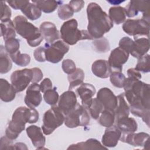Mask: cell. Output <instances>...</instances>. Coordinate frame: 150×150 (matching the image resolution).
Returning <instances> with one entry per match:
<instances>
[{
  "instance_id": "d4e9b609",
  "label": "cell",
  "mask_w": 150,
  "mask_h": 150,
  "mask_svg": "<svg viewBox=\"0 0 150 150\" xmlns=\"http://www.w3.org/2000/svg\"><path fill=\"white\" fill-rule=\"evenodd\" d=\"M107 149L98 140L94 138H90L85 142H80L70 145L67 149Z\"/></svg>"
},
{
  "instance_id": "4fadbf2b",
  "label": "cell",
  "mask_w": 150,
  "mask_h": 150,
  "mask_svg": "<svg viewBox=\"0 0 150 150\" xmlns=\"http://www.w3.org/2000/svg\"><path fill=\"white\" fill-rule=\"evenodd\" d=\"M149 135L145 132H129L121 134L120 140L134 146H144L149 145Z\"/></svg>"
},
{
  "instance_id": "816d5d0a",
  "label": "cell",
  "mask_w": 150,
  "mask_h": 150,
  "mask_svg": "<svg viewBox=\"0 0 150 150\" xmlns=\"http://www.w3.org/2000/svg\"><path fill=\"white\" fill-rule=\"evenodd\" d=\"M128 77L135 80H140L141 79V74L135 68H130L127 70Z\"/></svg>"
},
{
  "instance_id": "52a82bcc",
  "label": "cell",
  "mask_w": 150,
  "mask_h": 150,
  "mask_svg": "<svg viewBox=\"0 0 150 150\" xmlns=\"http://www.w3.org/2000/svg\"><path fill=\"white\" fill-rule=\"evenodd\" d=\"M90 121L88 110L77 103L75 107L65 115L64 122L68 128H73L79 126L86 127L89 124Z\"/></svg>"
},
{
  "instance_id": "7dc6e473",
  "label": "cell",
  "mask_w": 150,
  "mask_h": 150,
  "mask_svg": "<svg viewBox=\"0 0 150 150\" xmlns=\"http://www.w3.org/2000/svg\"><path fill=\"white\" fill-rule=\"evenodd\" d=\"M32 73H33V77L32 80V83H36L39 82L43 78V73L42 70L38 67H33L32 68Z\"/></svg>"
},
{
  "instance_id": "f35d334b",
  "label": "cell",
  "mask_w": 150,
  "mask_h": 150,
  "mask_svg": "<svg viewBox=\"0 0 150 150\" xmlns=\"http://www.w3.org/2000/svg\"><path fill=\"white\" fill-rule=\"evenodd\" d=\"M93 44L96 50L98 53H105L108 51L110 48L108 40L104 37L95 39Z\"/></svg>"
},
{
  "instance_id": "e0dca14e",
  "label": "cell",
  "mask_w": 150,
  "mask_h": 150,
  "mask_svg": "<svg viewBox=\"0 0 150 150\" xmlns=\"http://www.w3.org/2000/svg\"><path fill=\"white\" fill-rule=\"evenodd\" d=\"M121 131L116 125L107 127L101 139L103 145L106 148L115 147L121 136Z\"/></svg>"
},
{
  "instance_id": "2e32d148",
  "label": "cell",
  "mask_w": 150,
  "mask_h": 150,
  "mask_svg": "<svg viewBox=\"0 0 150 150\" xmlns=\"http://www.w3.org/2000/svg\"><path fill=\"white\" fill-rule=\"evenodd\" d=\"M77 103L76 94L74 91L69 90L61 94L58 101L57 106L66 115L75 107Z\"/></svg>"
},
{
  "instance_id": "f6af8a7d",
  "label": "cell",
  "mask_w": 150,
  "mask_h": 150,
  "mask_svg": "<svg viewBox=\"0 0 150 150\" xmlns=\"http://www.w3.org/2000/svg\"><path fill=\"white\" fill-rule=\"evenodd\" d=\"M33 56L35 60L39 62H44L46 61L45 57V46H40L36 48L33 52Z\"/></svg>"
},
{
  "instance_id": "cb8c5ba5",
  "label": "cell",
  "mask_w": 150,
  "mask_h": 150,
  "mask_svg": "<svg viewBox=\"0 0 150 150\" xmlns=\"http://www.w3.org/2000/svg\"><path fill=\"white\" fill-rule=\"evenodd\" d=\"M117 127L123 133L135 132L138 129V124L135 120L131 117H125L115 121Z\"/></svg>"
},
{
  "instance_id": "d590c367",
  "label": "cell",
  "mask_w": 150,
  "mask_h": 150,
  "mask_svg": "<svg viewBox=\"0 0 150 150\" xmlns=\"http://www.w3.org/2000/svg\"><path fill=\"white\" fill-rule=\"evenodd\" d=\"M110 81L112 84L117 88H122L126 79L125 76L121 71H114L110 75Z\"/></svg>"
},
{
  "instance_id": "d6986e66",
  "label": "cell",
  "mask_w": 150,
  "mask_h": 150,
  "mask_svg": "<svg viewBox=\"0 0 150 150\" xmlns=\"http://www.w3.org/2000/svg\"><path fill=\"white\" fill-rule=\"evenodd\" d=\"M77 93L81 98L82 105L87 110L91 103L96 90L94 86L89 83H82L77 88Z\"/></svg>"
},
{
  "instance_id": "5bb4252c",
  "label": "cell",
  "mask_w": 150,
  "mask_h": 150,
  "mask_svg": "<svg viewBox=\"0 0 150 150\" xmlns=\"http://www.w3.org/2000/svg\"><path fill=\"white\" fill-rule=\"evenodd\" d=\"M96 98L102 104L104 109L114 111L117 107V97L109 88H100L97 93Z\"/></svg>"
},
{
  "instance_id": "7a4b0ae2",
  "label": "cell",
  "mask_w": 150,
  "mask_h": 150,
  "mask_svg": "<svg viewBox=\"0 0 150 150\" xmlns=\"http://www.w3.org/2000/svg\"><path fill=\"white\" fill-rule=\"evenodd\" d=\"M87 31L93 39L103 37L113 27V22L107 13L96 2L90 3L87 8Z\"/></svg>"
},
{
  "instance_id": "603a6c76",
  "label": "cell",
  "mask_w": 150,
  "mask_h": 150,
  "mask_svg": "<svg viewBox=\"0 0 150 150\" xmlns=\"http://www.w3.org/2000/svg\"><path fill=\"white\" fill-rule=\"evenodd\" d=\"M16 90L6 79H0V98L2 101L8 103L13 100L16 96Z\"/></svg>"
},
{
  "instance_id": "7402d4cb",
  "label": "cell",
  "mask_w": 150,
  "mask_h": 150,
  "mask_svg": "<svg viewBox=\"0 0 150 150\" xmlns=\"http://www.w3.org/2000/svg\"><path fill=\"white\" fill-rule=\"evenodd\" d=\"M112 68L110 66L107 60H97L93 62L91 66V71L97 77L106 79L111 74Z\"/></svg>"
},
{
  "instance_id": "d6a6232c",
  "label": "cell",
  "mask_w": 150,
  "mask_h": 150,
  "mask_svg": "<svg viewBox=\"0 0 150 150\" xmlns=\"http://www.w3.org/2000/svg\"><path fill=\"white\" fill-rule=\"evenodd\" d=\"M32 2L36 4L38 7L45 13H49L54 12L58 7L60 1H32Z\"/></svg>"
},
{
  "instance_id": "8fae6325",
  "label": "cell",
  "mask_w": 150,
  "mask_h": 150,
  "mask_svg": "<svg viewBox=\"0 0 150 150\" xmlns=\"http://www.w3.org/2000/svg\"><path fill=\"white\" fill-rule=\"evenodd\" d=\"M126 16L132 18L139 12L142 13V19L149 22L150 21V2L145 1H131L124 8Z\"/></svg>"
},
{
  "instance_id": "9a60e30c",
  "label": "cell",
  "mask_w": 150,
  "mask_h": 150,
  "mask_svg": "<svg viewBox=\"0 0 150 150\" xmlns=\"http://www.w3.org/2000/svg\"><path fill=\"white\" fill-rule=\"evenodd\" d=\"M40 85L36 83H32L26 90L25 97V103L30 108L38 107L42 100Z\"/></svg>"
},
{
  "instance_id": "ac0fdd59",
  "label": "cell",
  "mask_w": 150,
  "mask_h": 150,
  "mask_svg": "<svg viewBox=\"0 0 150 150\" xmlns=\"http://www.w3.org/2000/svg\"><path fill=\"white\" fill-rule=\"evenodd\" d=\"M39 30L47 43H52L60 38L59 32L56 25L51 22L46 21L42 23Z\"/></svg>"
},
{
  "instance_id": "f546056e",
  "label": "cell",
  "mask_w": 150,
  "mask_h": 150,
  "mask_svg": "<svg viewBox=\"0 0 150 150\" xmlns=\"http://www.w3.org/2000/svg\"><path fill=\"white\" fill-rule=\"evenodd\" d=\"M16 29L13 22L11 19L1 23V36L5 41L11 38H15Z\"/></svg>"
},
{
  "instance_id": "9c48e42d",
  "label": "cell",
  "mask_w": 150,
  "mask_h": 150,
  "mask_svg": "<svg viewBox=\"0 0 150 150\" xmlns=\"http://www.w3.org/2000/svg\"><path fill=\"white\" fill-rule=\"evenodd\" d=\"M44 46L46 60L52 63H57L61 61L69 50V45L62 40H57L50 44L46 43Z\"/></svg>"
},
{
  "instance_id": "bcb514c9",
  "label": "cell",
  "mask_w": 150,
  "mask_h": 150,
  "mask_svg": "<svg viewBox=\"0 0 150 150\" xmlns=\"http://www.w3.org/2000/svg\"><path fill=\"white\" fill-rule=\"evenodd\" d=\"M0 149H13L12 140L6 136L2 137L0 141Z\"/></svg>"
},
{
  "instance_id": "ffe728a7",
  "label": "cell",
  "mask_w": 150,
  "mask_h": 150,
  "mask_svg": "<svg viewBox=\"0 0 150 150\" xmlns=\"http://www.w3.org/2000/svg\"><path fill=\"white\" fill-rule=\"evenodd\" d=\"M26 131L28 137L32 141L33 145L37 149H43L46 142V138L41 128L36 125H32L29 126Z\"/></svg>"
},
{
  "instance_id": "7c38bea8",
  "label": "cell",
  "mask_w": 150,
  "mask_h": 150,
  "mask_svg": "<svg viewBox=\"0 0 150 150\" xmlns=\"http://www.w3.org/2000/svg\"><path fill=\"white\" fill-rule=\"evenodd\" d=\"M129 58V53L120 47L113 49L109 56L108 62L111 68L117 71H121L122 65Z\"/></svg>"
},
{
  "instance_id": "4316f807",
  "label": "cell",
  "mask_w": 150,
  "mask_h": 150,
  "mask_svg": "<svg viewBox=\"0 0 150 150\" xmlns=\"http://www.w3.org/2000/svg\"><path fill=\"white\" fill-rule=\"evenodd\" d=\"M21 11L27 18L31 21H35L39 19L42 15V11L38 6L29 1H28Z\"/></svg>"
},
{
  "instance_id": "e575fe53",
  "label": "cell",
  "mask_w": 150,
  "mask_h": 150,
  "mask_svg": "<svg viewBox=\"0 0 150 150\" xmlns=\"http://www.w3.org/2000/svg\"><path fill=\"white\" fill-rule=\"evenodd\" d=\"M103 110L104 107L102 104L98 100L97 98H94L92 99L91 103L87 108L90 116L94 120H98Z\"/></svg>"
},
{
  "instance_id": "7bdbcfd3",
  "label": "cell",
  "mask_w": 150,
  "mask_h": 150,
  "mask_svg": "<svg viewBox=\"0 0 150 150\" xmlns=\"http://www.w3.org/2000/svg\"><path fill=\"white\" fill-rule=\"evenodd\" d=\"M62 67L63 71L68 74L74 72L76 70L75 63L71 59H65L62 62Z\"/></svg>"
},
{
  "instance_id": "277c9868",
  "label": "cell",
  "mask_w": 150,
  "mask_h": 150,
  "mask_svg": "<svg viewBox=\"0 0 150 150\" xmlns=\"http://www.w3.org/2000/svg\"><path fill=\"white\" fill-rule=\"evenodd\" d=\"M13 22L16 33L25 39L31 47H36L43 41V38L40 30L32 23L28 22L25 16L18 15L15 17Z\"/></svg>"
},
{
  "instance_id": "74e56055",
  "label": "cell",
  "mask_w": 150,
  "mask_h": 150,
  "mask_svg": "<svg viewBox=\"0 0 150 150\" xmlns=\"http://www.w3.org/2000/svg\"><path fill=\"white\" fill-rule=\"evenodd\" d=\"M149 54H145L141 57L138 59L137 63L135 66V69L143 73H148L150 71Z\"/></svg>"
},
{
  "instance_id": "30bf717a",
  "label": "cell",
  "mask_w": 150,
  "mask_h": 150,
  "mask_svg": "<svg viewBox=\"0 0 150 150\" xmlns=\"http://www.w3.org/2000/svg\"><path fill=\"white\" fill-rule=\"evenodd\" d=\"M33 73L32 69H24L13 71L11 76V82L16 93L23 91L32 82Z\"/></svg>"
},
{
  "instance_id": "5b68a950",
  "label": "cell",
  "mask_w": 150,
  "mask_h": 150,
  "mask_svg": "<svg viewBox=\"0 0 150 150\" xmlns=\"http://www.w3.org/2000/svg\"><path fill=\"white\" fill-rule=\"evenodd\" d=\"M60 32L62 40L69 45H74L81 40L94 39L87 30L78 29V22L75 19L64 22L61 26Z\"/></svg>"
},
{
  "instance_id": "83f0119b",
  "label": "cell",
  "mask_w": 150,
  "mask_h": 150,
  "mask_svg": "<svg viewBox=\"0 0 150 150\" xmlns=\"http://www.w3.org/2000/svg\"><path fill=\"white\" fill-rule=\"evenodd\" d=\"M109 15L111 21L117 25L121 24L125 21L126 13L124 8L117 6L111 7L109 9Z\"/></svg>"
},
{
  "instance_id": "c3c4849f",
  "label": "cell",
  "mask_w": 150,
  "mask_h": 150,
  "mask_svg": "<svg viewBox=\"0 0 150 150\" xmlns=\"http://www.w3.org/2000/svg\"><path fill=\"white\" fill-rule=\"evenodd\" d=\"M69 5L73 10L74 12H78L81 10L84 5L83 1H71L69 2Z\"/></svg>"
},
{
  "instance_id": "b9f144b4",
  "label": "cell",
  "mask_w": 150,
  "mask_h": 150,
  "mask_svg": "<svg viewBox=\"0 0 150 150\" xmlns=\"http://www.w3.org/2000/svg\"><path fill=\"white\" fill-rule=\"evenodd\" d=\"M1 22H5L10 20L12 12L11 10L6 4V2L1 1Z\"/></svg>"
},
{
  "instance_id": "6da1fadb",
  "label": "cell",
  "mask_w": 150,
  "mask_h": 150,
  "mask_svg": "<svg viewBox=\"0 0 150 150\" xmlns=\"http://www.w3.org/2000/svg\"><path fill=\"white\" fill-rule=\"evenodd\" d=\"M124 96L130 104L129 111L138 117L143 118L150 112V86L140 80L126 78Z\"/></svg>"
},
{
  "instance_id": "ba28073f",
  "label": "cell",
  "mask_w": 150,
  "mask_h": 150,
  "mask_svg": "<svg viewBox=\"0 0 150 150\" xmlns=\"http://www.w3.org/2000/svg\"><path fill=\"white\" fill-rule=\"evenodd\" d=\"M123 30L128 35L134 37L149 38V22L141 19L126 20L122 26Z\"/></svg>"
},
{
  "instance_id": "f1b7e54d",
  "label": "cell",
  "mask_w": 150,
  "mask_h": 150,
  "mask_svg": "<svg viewBox=\"0 0 150 150\" xmlns=\"http://www.w3.org/2000/svg\"><path fill=\"white\" fill-rule=\"evenodd\" d=\"M12 63L11 57L5 50V47L1 45L0 47V73L5 74L12 69Z\"/></svg>"
},
{
  "instance_id": "ab89813d",
  "label": "cell",
  "mask_w": 150,
  "mask_h": 150,
  "mask_svg": "<svg viewBox=\"0 0 150 150\" xmlns=\"http://www.w3.org/2000/svg\"><path fill=\"white\" fill-rule=\"evenodd\" d=\"M74 11L69 4L60 5L57 10L58 16L62 20L71 18L74 14Z\"/></svg>"
},
{
  "instance_id": "484cf974",
  "label": "cell",
  "mask_w": 150,
  "mask_h": 150,
  "mask_svg": "<svg viewBox=\"0 0 150 150\" xmlns=\"http://www.w3.org/2000/svg\"><path fill=\"white\" fill-rule=\"evenodd\" d=\"M117 97L118 103L117 107L114 110L115 120L120 118L128 117L129 114V107L125 99L124 93H121Z\"/></svg>"
},
{
  "instance_id": "8992f818",
  "label": "cell",
  "mask_w": 150,
  "mask_h": 150,
  "mask_svg": "<svg viewBox=\"0 0 150 150\" xmlns=\"http://www.w3.org/2000/svg\"><path fill=\"white\" fill-rule=\"evenodd\" d=\"M65 115L57 105H52L47 110L43 118L42 129L43 133L46 135L51 134L57 128L64 122Z\"/></svg>"
},
{
  "instance_id": "8d00e7d4",
  "label": "cell",
  "mask_w": 150,
  "mask_h": 150,
  "mask_svg": "<svg viewBox=\"0 0 150 150\" xmlns=\"http://www.w3.org/2000/svg\"><path fill=\"white\" fill-rule=\"evenodd\" d=\"M43 98L47 104L52 106L56 105L59 99V96L56 91V88H52L46 91L43 94Z\"/></svg>"
},
{
  "instance_id": "681fc988",
  "label": "cell",
  "mask_w": 150,
  "mask_h": 150,
  "mask_svg": "<svg viewBox=\"0 0 150 150\" xmlns=\"http://www.w3.org/2000/svg\"><path fill=\"white\" fill-rule=\"evenodd\" d=\"M28 1H6L9 6H11L12 8H13L15 10H18L21 9L24 6V5L27 3Z\"/></svg>"
},
{
  "instance_id": "ee69618b",
  "label": "cell",
  "mask_w": 150,
  "mask_h": 150,
  "mask_svg": "<svg viewBox=\"0 0 150 150\" xmlns=\"http://www.w3.org/2000/svg\"><path fill=\"white\" fill-rule=\"evenodd\" d=\"M134 40L131 39L129 37H123L122 39H120L118 45L119 47H121L125 51H127L129 54L131 52L132 46H133Z\"/></svg>"
},
{
  "instance_id": "f5cc1de1",
  "label": "cell",
  "mask_w": 150,
  "mask_h": 150,
  "mask_svg": "<svg viewBox=\"0 0 150 150\" xmlns=\"http://www.w3.org/2000/svg\"><path fill=\"white\" fill-rule=\"evenodd\" d=\"M13 149H28V148L24 143L17 142L13 145Z\"/></svg>"
},
{
  "instance_id": "f907efd6",
  "label": "cell",
  "mask_w": 150,
  "mask_h": 150,
  "mask_svg": "<svg viewBox=\"0 0 150 150\" xmlns=\"http://www.w3.org/2000/svg\"><path fill=\"white\" fill-rule=\"evenodd\" d=\"M40 88L41 92H42L43 93L47 90L52 88V81L50 80V79L49 78L44 79L40 84Z\"/></svg>"
},
{
  "instance_id": "60d3db41",
  "label": "cell",
  "mask_w": 150,
  "mask_h": 150,
  "mask_svg": "<svg viewBox=\"0 0 150 150\" xmlns=\"http://www.w3.org/2000/svg\"><path fill=\"white\" fill-rule=\"evenodd\" d=\"M5 48L6 52L9 54H13L19 50L20 42L19 40L16 38H11L5 41Z\"/></svg>"
},
{
  "instance_id": "1f68e13d",
  "label": "cell",
  "mask_w": 150,
  "mask_h": 150,
  "mask_svg": "<svg viewBox=\"0 0 150 150\" xmlns=\"http://www.w3.org/2000/svg\"><path fill=\"white\" fill-rule=\"evenodd\" d=\"M67 78L69 82V89L71 90L83 83L84 79V73L81 69L77 68L74 72L68 75Z\"/></svg>"
},
{
  "instance_id": "836d02e7",
  "label": "cell",
  "mask_w": 150,
  "mask_h": 150,
  "mask_svg": "<svg viewBox=\"0 0 150 150\" xmlns=\"http://www.w3.org/2000/svg\"><path fill=\"white\" fill-rule=\"evenodd\" d=\"M10 57L12 62L21 67L26 66L30 62V56L26 53H21L19 50L10 54Z\"/></svg>"
},
{
  "instance_id": "44dd1931",
  "label": "cell",
  "mask_w": 150,
  "mask_h": 150,
  "mask_svg": "<svg viewBox=\"0 0 150 150\" xmlns=\"http://www.w3.org/2000/svg\"><path fill=\"white\" fill-rule=\"evenodd\" d=\"M149 49V38L146 37H134L133 46L129 53L133 57L139 59L146 54Z\"/></svg>"
},
{
  "instance_id": "3957f363",
  "label": "cell",
  "mask_w": 150,
  "mask_h": 150,
  "mask_svg": "<svg viewBox=\"0 0 150 150\" xmlns=\"http://www.w3.org/2000/svg\"><path fill=\"white\" fill-rule=\"evenodd\" d=\"M39 117V112L35 108L23 106L18 107L13 112L12 120L5 130L6 136L12 140L16 139L25 129L27 122L35 123L38 121Z\"/></svg>"
},
{
  "instance_id": "4dcf8cb0",
  "label": "cell",
  "mask_w": 150,
  "mask_h": 150,
  "mask_svg": "<svg viewBox=\"0 0 150 150\" xmlns=\"http://www.w3.org/2000/svg\"><path fill=\"white\" fill-rule=\"evenodd\" d=\"M98 119V122L101 125L105 127H111L115 121V112L114 110L104 109Z\"/></svg>"
}]
</instances>
